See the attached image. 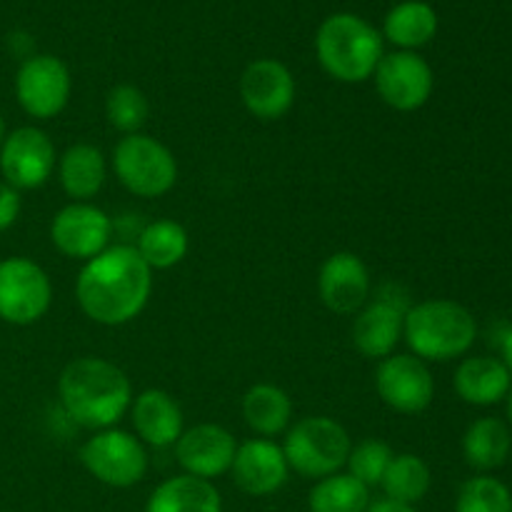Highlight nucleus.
<instances>
[{
    "instance_id": "nucleus-16",
    "label": "nucleus",
    "mask_w": 512,
    "mask_h": 512,
    "mask_svg": "<svg viewBox=\"0 0 512 512\" xmlns=\"http://www.w3.org/2000/svg\"><path fill=\"white\" fill-rule=\"evenodd\" d=\"M235 450L238 443L230 430H225L223 425L203 423L180 435L175 443V458L185 475L213 480L228 473L235 460Z\"/></svg>"
},
{
    "instance_id": "nucleus-2",
    "label": "nucleus",
    "mask_w": 512,
    "mask_h": 512,
    "mask_svg": "<svg viewBox=\"0 0 512 512\" xmlns=\"http://www.w3.org/2000/svg\"><path fill=\"white\" fill-rule=\"evenodd\" d=\"M58 398L65 415L80 428L108 430L130 410L133 388L118 365L103 358H78L60 373Z\"/></svg>"
},
{
    "instance_id": "nucleus-34",
    "label": "nucleus",
    "mask_w": 512,
    "mask_h": 512,
    "mask_svg": "<svg viewBox=\"0 0 512 512\" xmlns=\"http://www.w3.org/2000/svg\"><path fill=\"white\" fill-rule=\"evenodd\" d=\"M503 363L512 375V328L505 333V338H503Z\"/></svg>"
},
{
    "instance_id": "nucleus-22",
    "label": "nucleus",
    "mask_w": 512,
    "mask_h": 512,
    "mask_svg": "<svg viewBox=\"0 0 512 512\" xmlns=\"http://www.w3.org/2000/svg\"><path fill=\"white\" fill-rule=\"evenodd\" d=\"M145 512H223V500L210 480L178 475L153 490Z\"/></svg>"
},
{
    "instance_id": "nucleus-33",
    "label": "nucleus",
    "mask_w": 512,
    "mask_h": 512,
    "mask_svg": "<svg viewBox=\"0 0 512 512\" xmlns=\"http://www.w3.org/2000/svg\"><path fill=\"white\" fill-rule=\"evenodd\" d=\"M368 512H418L413 505H400L393 503V500H380V503L370 505Z\"/></svg>"
},
{
    "instance_id": "nucleus-18",
    "label": "nucleus",
    "mask_w": 512,
    "mask_h": 512,
    "mask_svg": "<svg viewBox=\"0 0 512 512\" xmlns=\"http://www.w3.org/2000/svg\"><path fill=\"white\" fill-rule=\"evenodd\" d=\"M230 473L243 493L265 498L283 488L290 468L280 445H275L273 440L255 438L238 445Z\"/></svg>"
},
{
    "instance_id": "nucleus-1",
    "label": "nucleus",
    "mask_w": 512,
    "mask_h": 512,
    "mask_svg": "<svg viewBox=\"0 0 512 512\" xmlns=\"http://www.w3.org/2000/svg\"><path fill=\"white\" fill-rule=\"evenodd\" d=\"M150 290L153 270L135 245H113L85 263L75 283V298L90 320L118 328L143 313Z\"/></svg>"
},
{
    "instance_id": "nucleus-26",
    "label": "nucleus",
    "mask_w": 512,
    "mask_h": 512,
    "mask_svg": "<svg viewBox=\"0 0 512 512\" xmlns=\"http://www.w3.org/2000/svg\"><path fill=\"white\" fill-rule=\"evenodd\" d=\"M135 250L150 270L175 268L188 255V233L175 220H155L140 230Z\"/></svg>"
},
{
    "instance_id": "nucleus-3",
    "label": "nucleus",
    "mask_w": 512,
    "mask_h": 512,
    "mask_svg": "<svg viewBox=\"0 0 512 512\" xmlns=\"http://www.w3.org/2000/svg\"><path fill=\"white\" fill-rule=\"evenodd\" d=\"M315 53L330 78L340 83H363L373 78L383 60V35L360 15L335 13L318 28Z\"/></svg>"
},
{
    "instance_id": "nucleus-15",
    "label": "nucleus",
    "mask_w": 512,
    "mask_h": 512,
    "mask_svg": "<svg viewBox=\"0 0 512 512\" xmlns=\"http://www.w3.org/2000/svg\"><path fill=\"white\" fill-rule=\"evenodd\" d=\"M240 98L250 115L260 120H278L293 108L295 78L280 60H253L240 75Z\"/></svg>"
},
{
    "instance_id": "nucleus-13",
    "label": "nucleus",
    "mask_w": 512,
    "mask_h": 512,
    "mask_svg": "<svg viewBox=\"0 0 512 512\" xmlns=\"http://www.w3.org/2000/svg\"><path fill=\"white\" fill-rule=\"evenodd\" d=\"M375 390L395 413L418 415L433 403L435 380L425 360L415 355H388L380 360L375 373Z\"/></svg>"
},
{
    "instance_id": "nucleus-19",
    "label": "nucleus",
    "mask_w": 512,
    "mask_h": 512,
    "mask_svg": "<svg viewBox=\"0 0 512 512\" xmlns=\"http://www.w3.org/2000/svg\"><path fill=\"white\" fill-rule=\"evenodd\" d=\"M130 420H133L140 443H148L153 448L175 445L183 435V410L178 400L158 388L143 390L138 398H133Z\"/></svg>"
},
{
    "instance_id": "nucleus-28",
    "label": "nucleus",
    "mask_w": 512,
    "mask_h": 512,
    "mask_svg": "<svg viewBox=\"0 0 512 512\" xmlns=\"http://www.w3.org/2000/svg\"><path fill=\"white\" fill-rule=\"evenodd\" d=\"M308 505L310 512H368L370 488L350 473H335L310 490Z\"/></svg>"
},
{
    "instance_id": "nucleus-5",
    "label": "nucleus",
    "mask_w": 512,
    "mask_h": 512,
    "mask_svg": "<svg viewBox=\"0 0 512 512\" xmlns=\"http://www.w3.org/2000/svg\"><path fill=\"white\" fill-rule=\"evenodd\" d=\"M353 443L348 430L333 418H303L285 435L283 453L288 468L310 480L335 475L345 463Z\"/></svg>"
},
{
    "instance_id": "nucleus-14",
    "label": "nucleus",
    "mask_w": 512,
    "mask_h": 512,
    "mask_svg": "<svg viewBox=\"0 0 512 512\" xmlns=\"http://www.w3.org/2000/svg\"><path fill=\"white\" fill-rule=\"evenodd\" d=\"M113 220L90 203H70L60 210L50 225V240L63 255L75 260L95 258L108 248Z\"/></svg>"
},
{
    "instance_id": "nucleus-6",
    "label": "nucleus",
    "mask_w": 512,
    "mask_h": 512,
    "mask_svg": "<svg viewBox=\"0 0 512 512\" xmlns=\"http://www.w3.org/2000/svg\"><path fill=\"white\" fill-rule=\"evenodd\" d=\"M113 170L125 190L138 198H160L178 180V163L160 140L150 135H125L113 150Z\"/></svg>"
},
{
    "instance_id": "nucleus-10",
    "label": "nucleus",
    "mask_w": 512,
    "mask_h": 512,
    "mask_svg": "<svg viewBox=\"0 0 512 512\" xmlns=\"http://www.w3.org/2000/svg\"><path fill=\"white\" fill-rule=\"evenodd\" d=\"M410 303L408 293L398 285L380 288L373 303L363 305L353 325V343L365 358L385 360L395 353V345L403 338L405 315Z\"/></svg>"
},
{
    "instance_id": "nucleus-17",
    "label": "nucleus",
    "mask_w": 512,
    "mask_h": 512,
    "mask_svg": "<svg viewBox=\"0 0 512 512\" xmlns=\"http://www.w3.org/2000/svg\"><path fill=\"white\" fill-rule=\"evenodd\" d=\"M318 293L325 308L335 315L360 313L370 298V273L363 258L348 250L333 253L318 275Z\"/></svg>"
},
{
    "instance_id": "nucleus-36",
    "label": "nucleus",
    "mask_w": 512,
    "mask_h": 512,
    "mask_svg": "<svg viewBox=\"0 0 512 512\" xmlns=\"http://www.w3.org/2000/svg\"><path fill=\"white\" fill-rule=\"evenodd\" d=\"M508 418H510V423H512V388H510V393H508Z\"/></svg>"
},
{
    "instance_id": "nucleus-7",
    "label": "nucleus",
    "mask_w": 512,
    "mask_h": 512,
    "mask_svg": "<svg viewBox=\"0 0 512 512\" xmlns=\"http://www.w3.org/2000/svg\"><path fill=\"white\" fill-rule=\"evenodd\" d=\"M83 468L110 488H130L148 473V453L135 435L125 430H98L80 448Z\"/></svg>"
},
{
    "instance_id": "nucleus-12",
    "label": "nucleus",
    "mask_w": 512,
    "mask_h": 512,
    "mask_svg": "<svg viewBox=\"0 0 512 512\" xmlns=\"http://www.w3.org/2000/svg\"><path fill=\"white\" fill-rule=\"evenodd\" d=\"M373 78L383 103L400 113H413L423 108L435 88L433 68L415 50H395V53L383 55Z\"/></svg>"
},
{
    "instance_id": "nucleus-27",
    "label": "nucleus",
    "mask_w": 512,
    "mask_h": 512,
    "mask_svg": "<svg viewBox=\"0 0 512 512\" xmlns=\"http://www.w3.org/2000/svg\"><path fill=\"white\" fill-rule=\"evenodd\" d=\"M430 483H433V475H430L428 463L418 455L403 453L390 460L380 485L385 490V498L393 503L415 505L428 495Z\"/></svg>"
},
{
    "instance_id": "nucleus-8",
    "label": "nucleus",
    "mask_w": 512,
    "mask_h": 512,
    "mask_svg": "<svg viewBox=\"0 0 512 512\" xmlns=\"http://www.w3.org/2000/svg\"><path fill=\"white\" fill-rule=\"evenodd\" d=\"M53 303L48 273L28 258L0 260V320L10 325H33Z\"/></svg>"
},
{
    "instance_id": "nucleus-20",
    "label": "nucleus",
    "mask_w": 512,
    "mask_h": 512,
    "mask_svg": "<svg viewBox=\"0 0 512 512\" xmlns=\"http://www.w3.org/2000/svg\"><path fill=\"white\" fill-rule=\"evenodd\" d=\"M453 385L458 398L468 405L490 408V405H498L500 400L508 398L512 375L503 360L475 355V358H465L458 365Z\"/></svg>"
},
{
    "instance_id": "nucleus-30",
    "label": "nucleus",
    "mask_w": 512,
    "mask_h": 512,
    "mask_svg": "<svg viewBox=\"0 0 512 512\" xmlns=\"http://www.w3.org/2000/svg\"><path fill=\"white\" fill-rule=\"evenodd\" d=\"M455 512H512V493L503 480L478 475L460 488Z\"/></svg>"
},
{
    "instance_id": "nucleus-29",
    "label": "nucleus",
    "mask_w": 512,
    "mask_h": 512,
    "mask_svg": "<svg viewBox=\"0 0 512 512\" xmlns=\"http://www.w3.org/2000/svg\"><path fill=\"white\" fill-rule=\"evenodd\" d=\"M105 115H108V123L120 133H140V128L148 123L150 115L148 98L135 85H115L108 98H105Z\"/></svg>"
},
{
    "instance_id": "nucleus-35",
    "label": "nucleus",
    "mask_w": 512,
    "mask_h": 512,
    "mask_svg": "<svg viewBox=\"0 0 512 512\" xmlns=\"http://www.w3.org/2000/svg\"><path fill=\"white\" fill-rule=\"evenodd\" d=\"M5 118H3V113H0V145H3V140H5Z\"/></svg>"
},
{
    "instance_id": "nucleus-32",
    "label": "nucleus",
    "mask_w": 512,
    "mask_h": 512,
    "mask_svg": "<svg viewBox=\"0 0 512 512\" xmlns=\"http://www.w3.org/2000/svg\"><path fill=\"white\" fill-rule=\"evenodd\" d=\"M20 208H23L20 205V190L0 180V233L13 228L20 215Z\"/></svg>"
},
{
    "instance_id": "nucleus-11",
    "label": "nucleus",
    "mask_w": 512,
    "mask_h": 512,
    "mask_svg": "<svg viewBox=\"0 0 512 512\" xmlns=\"http://www.w3.org/2000/svg\"><path fill=\"white\" fill-rule=\"evenodd\" d=\"M58 155L48 133L35 125H23L5 135L0 145V173L15 190L43 188L53 175Z\"/></svg>"
},
{
    "instance_id": "nucleus-31",
    "label": "nucleus",
    "mask_w": 512,
    "mask_h": 512,
    "mask_svg": "<svg viewBox=\"0 0 512 512\" xmlns=\"http://www.w3.org/2000/svg\"><path fill=\"white\" fill-rule=\"evenodd\" d=\"M393 458L395 455L388 443H383V440H363L355 448H350L348 463L345 465H348L350 475L355 480H360L365 488H373V485L383 483L385 470H388Z\"/></svg>"
},
{
    "instance_id": "nucleus-9",
    "label": "nucleus",
    "mask_w": 512,
    "mask_h": 512,
    "mask_svg": "<svg viewBox=\"0 0 512 512\" xmlns=\"http://www.w3.org/2000/svg\"><path fill=\"white\" fill-rule=\"evenodd\" d=\"M70 90L68 65L55 55H30L15 73V98L30 118L50 120L63 113Z\"/></svg>"
},
{
    "instance_id": "nucleus-23",
    "label": "nucleus",
    "mask_w": 512,
    "mask_h": 512,
    "mask_svg": "<svg viewBox=\"0 0 512 512\" xmlns=\"http://www.w3.org/2000/svg\"><path fill=\"white\" fill-rule=\"evenodd\" d=\"M383 33L400 50L423 48L438 33V13L425 0H403L385 15Z\"/></svg>"
},
{
    "instance_id": "nucleus-21",
    "label": "nucleus",
    "mask_w": 512,
    "mask_h": 512,
    "mask_svg": "<svg viewBox=\"0 0 512 512\" xmlns=\"http://www.w3.org/2000/svg\"><path fill=\"white\" fill-rule=\"evenodd\" d=\"M105 175H108L105 158L95 145H70L58 158L60 185L75 203H88L90 198H95L103 190Z\"/></svg>"
},
{
    "instance_id": "nucleus-24",
    "label": "nucleus",
    "mask_w": 512,
    "mask_h": 512,
    "mask_svg": "<svg viewBox=\"0 0 512 512\" xmlns=\"http://www.w3.org/2000/svg\"><path fill=\"white\" fill-rule=\"evenodd\" d=\"M512 450L510 428L498 418H480L465 430L463 455L470 468L490 473L508 463Z\"/></svg>"
},
{
    "instance_id": "nucleus-25",
    "label": "nucleus",
    "mask_w": 512,
    "mask_h": 512,
    "mask_svg": "<svg viewBox=\"0 0 512 512\" xmlns=\"http://www.w3.org/2000/svg\"><path fill=\"white\" fill-rule=\"evenodd\" d=\"M243 418L253 433L263 438H273L288 430L293 418V403L283 388L270 383H258L245 393Z\"/></svg>"
},
{
    "instance_id": "nucleus-4",
    "label": "nucleus",
    "mask_w": 512,
    "mask_h": 512,
    "mask_svg": "<svg viewBox=\"0 0 512 512\" xmlns=\"http://www.w3.org/2000/svg\"><path fill=\"white\" fill-rule=\"evenodd\" d=\"M403 338L415 358L448 363L473 348L478 338V323L473 313L455 300H425L410 305Z\"/></svg>"
}]
</instances>
